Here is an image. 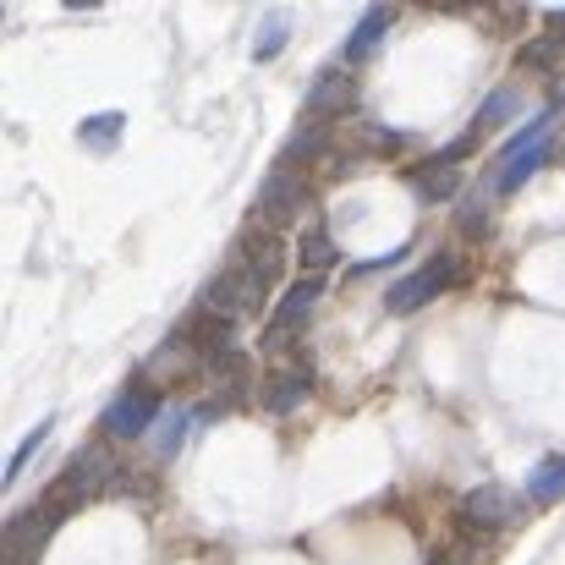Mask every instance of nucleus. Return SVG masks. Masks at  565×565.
I'll use <instances>...</instances> for the list:
<instances>
[{
	"label": "nucleus",
	"instance_id": "nucleus-24",
	"mask_svg": "<svg viewBox=\"0 0 565 565\" xmlns=\"http://www.w3.org/2000/svg\"><path fill=\"white\" fill-rule=\"evenodd\" d=\"M544 28H550V33H561V39H565V11H550V17H544Z\"/></svg>",
	"mask_w": 565,
	"mask_h": 565
},
{
	"label": "nucleus",
	"instance_id": "nucleus-4",
	"mask_svg": "<svg viewBox=\"0 0 565 565\" xmlns=\"http://www.w3.org/2000/svg\"><path fill=\"white\" fill-rule=\"evenodd\" d=\"M247 286H253V297L264 302V291L269 286H280V275H286V247L269 236V231H247L242 242H236V264H231Z\"/></svg>",
	"mask_w": 565,
	"mask_h": 565
},
{
	"label": "nucleus",
	"instance_id": "nucleus-18",
	"mask_svg": "<svg viewBox=\"0 0 565 565\" xmlns=\"http://www.w3.org/2000/svg\"><path fill=\"white\" fill-rule=\"evenodd\" d=\"M188 423H192L188 406H171V412L160 417V428H154V456H160V461H171V456L182 450V439H188Z\"/></svg>",
	"mask_w": 565,
	"mask_h": 565
},
{
	"label": "nucleus",
	"instance_id": "nucleus-15",
	"mask_svg": "<svg viewBox=\"0 0 565 565\" xmlns=\"http://www.w3.org/2000/svg\"><path fill=\"white\" fill-rule=\"evenodd\" d=\"M527 494H533V505H561L565 500V456H544V461L533 467Z\"/></svg>",
	"mask_w": 565,
	"mask_h": 565
},
{
	"label": "nucleus",
	"instance_id": "nucleus-7",
	"mask_svg": "<svg viewBox=\"0 0 565 565\" xmlns=\"http://www.w3.org/2000/svg\"><path fill=\"white\" fill-rule=\"evenodd\" d=\"M308 177L302 171H291V166H275L269 171V182H264V192H258V209L269 214V225H291L302 209H308Z\"/></svg>",
	"mask_w": 565,
	"mask_h": 565
},
{
	"label": "nucleus",
	"instance_id": "nucleus-8",
	"mask_svg": "<svg viewBox=\"0 0 565 565\" xmlns=\"http://www.w3.org/2000/svg\"><path fill=\"white\" fill-rule=\"evenodd\" d=\"M313 395V369L308 363H275L269 379H264V412H275V417H286V412H297L302 401Z\"/></svg>",
	"mask_w": 565,
	"mask_h": 565
},
{
	"label": "nucleus",
	"instance_id": "nucleus-22",
	"mask_svg": "<svg viewBox=\"0 0 565 565\" xmlns=\"http://www.w3.org/2000/svg\"><path fill=\"white\" fill-rule=\"evenodd\" d=\"M561 55H565V39H561V33H550V39L527 44V55H522V61H527V66H544V72H550V66H561Z\"/></svg>",
	"mask_w": 565,
	"mask_h": 565
},
{
	"label": "nucleus",
	"instance_id": "nucleus-19",
	"mask_svg": "<svg viewBox=\"0 0 565 565\" xmlns=\"http://www.w3.org/2000/svg\"><path fill=\"white\" fill-rule=\"evenodd\" d=\"M286 33H291V11H269V17L258 22V39H253V55H258V61H269V55H280V50H286Z\"/></svg>",
	"mask_w": 565,
	"mask_h": 565
},
{
	"label": "nucleus",
	"instance_id": "nucleus-21",
	"mask_svg": "<svg viewBox=\"0 0 565 565\" xmlns=\"http://www.w3.org/2000/svg\"><path fill=\"white\" fill-rule=\"evenodd\" d=\"M44 439H50V423H39V428H33V434H28V439H22V445L11 450V461H6V489H11L17 478H22V467L33 461V450H39Z\"/></svg>",
	"mask_w": 565,
	"mask_h": 565
},
{
	"label": "nucleus",
	"instance_id": "nucleus-2",
	"mask_svg": "<svg viewBox=\"0 0 565 565\" xmlns=\"http://www.w3.org/2000/svg\"><path fill=\"white\" fill-rule=\"evenodd\" d=\"M319 297H324V280H297V286L280 291V302H275V313H269V330H264V352H269V358H280L286 347H297V335L308 330Z\"/></svg>",
	"mask_w": 565,
	"mask_h": 565
},
{
	"label": "nucleus",
	"instance_id": "nucleus-11",
	"mask_svg": "<svg viewBox=\"0 0 565 565\" xmlns=\"http://www.w3.org/2000/svg\"><path fill=\"white\" fill-rule=\"evenodd\" d=\"M297 264H302V280H324V269H335V236L324 220H313L297 242Z\"/></svg>",
	"mask_w": 565,
	"mask_h": 565
},
{
	"label": "nucleus",
	"instance_id": "nucleus-13",
	"mask_svg": "<svg viewBox=\"0 0 565 565\" xmlns=\"http://www.w3.org/2000/svg\"><path fill=\"white\" fill-rule=\"evenodd\" d=\"M412 188H417L423 203H445V198H456V166L434 154V160H423V166L412 171Z\"/></svg>",
	"mask_w": 565,
	"mask_h": 565
},
{
	"label": "nucleus",
	"instance_id": "nucleus-20",
	"mask_svg": "<svg viewBox=\"0 0 565 565\" xmlns=\"http://www.w3.org/2000/svg\"><path fill=\"white\" fill-rule=\"evenodd\" d=\"M516 110H522V94H516V88H500V94H489V99L478 105V121H472V132H489V127L511 121Z\"/></svg>",
	"mask_w": 565,
	"mask_h": 565
},
{
	"label": "nucleus",
	"instance_id": "nucleus-6",
	"mask_svg": "<svg viewBox=\"0 0 565 565\" xmlns=\"http://www.w3.org/2000/svg\"><path fill=\"white\" fill-rule=\"evenodd\" d=\"M55 527H61V522H55L44 505L17 511V516L6 522V565H33L39 555H44V544H50Z\"/></svg>",
	"mask_w": 565,
	"mask_h": 565
},
{
	"label": "nucleus",
	"instance_id": "nucleus-17",
	"mask_svg": "<svg viewBox=\"0 0 565 565\" xmlns=\"http://www.w3.org/2000/svg\"><path fill=\"white\" fill-rule=\"evenodd\" d=\"M121 127H127V116L121 110H105V116H88L83 127H77V138H83V149H116V138H121Z\"/></svg>",
	"mask_w": 565,
	"mask_h": 565
},
{
	"label": "nucleus",
	"instance_id": "nucleus-9",
	"mask_svg": "<svg viewBox=\"0 0 565 565\" xmlns=\"http://www.w3.org/2000/svg\"><path fill=\"white\" fill-rule=\"evenodd\" d=\"M352 99H358V77H352V66H324V72L313 77V88H308V110H313V121L341 116Z\"/></svg>",
	"mask_w": 565,
	"mask_h": 565
},
{
	"label": "nucleus",
	"instance_id": "nucleus-1",
	"mask_svg": "<svg viewBox=\"0 0 565 565\" xmlns=\"http://www.w3.org/2000/svg\"><path fill=\"white\" fill-rule=\"evenodd\" d=\"M116 472H121V467L110 461V450H105V445H94V450H83V456H77V461H72V467H66V472H61L50 489H44V500H39V505H44L55 522H66V516H72V511H77L88 494L110 489V483H116Z\"/></svg>",
	"mask_w": 565,
	"mask_h": 565
},
{
	"label": "nucleus",
	"instance_id": "nucleus-12",
	"mask_svg": "<svg viewBox=\"0 0 565 565\" xmlns=\"http://www.w3.org/2000/svg\"><path fill=\"white\" fill-rule=\"evenodd\" d=\"M550 154H555V138L544 132L533 149H522V154L500 160V177H494V188H500V192H516L522 182H533V171H544V166H550Z\"/></svg>",
	"mask_w": 565,
	"mask_h": 565
},
{
	"label": "nucleus",
	"instance_id": "nucleus-25",
	"mask_svg": "<svg viewBox=\"0 0 565 565\" xmlns=\"http://www.w3.org/2000/svg\"><path fill=\"white\" fill-rule=\"evenodd\" d=\"M434 565H461V561H434Z\"/></svg>",
	"mask_w": 565,
	"mask_h": 565
},
{
	"label": "nucleus",
	"instance_id": "nucleus-16",
	"mask_svg": "<svg viewBox=\"0 0 565 565\" xmlns=\"http://www.w3.org/2000/svg\"><path fill=\"white\" fill-rule=\"evenodd\" d=\"M324 143H330V127H324V121H313V127L302 121V127L291 132V143L280 149V166H291V171H297V166L319 160V154H324Z\"/></svg>",
	"mask_w": 565,
	"mask_h": 565
},
{
	"label": "nucleus",
	"instance_id": "nucleus-23",
	"mask_svg": "<svg viewBox=\"0 0 565 565\" xmlns=\"http://www.w3.org/2000/svg\"><path fill=\"white\" fill-rule=\"evenodd\" d=\"M149 489H154V483H149V478H138V472H127V467H121V472H116V483H110V494H127V500H132V494H149Z\"/></svg>",
	"mask_w": 565,
	"mask_h": 565
},
{
	"label": "nucleus",
	"instance_id": "nucleus-5",
	"mask_svg": "<svg viewBox=\"0 0 565 565\" xmlns=\"http://www.w3.org/2000/svg\"><path fill=\"white\" fill-rule=\"evenodd\" d=\"M154 417H160V395L149 384H132L127 395H116L105 406V434L110 439H138V434L154 428Z\"/></svg>",
	"mask_w": 565,
	"mask_h": 565
},
{
	"label": "nucleus",
	"instance_id": "nucleus-3",
	"mask_svg": "<svg viewBox=\"0 0 565 565\" xmlns=\"http://www.w3.org/2000/svg\"><path fill=\"white\" fill-rule=\"evenodd\" d=\"M456 275H461V264H456L450 253H434L423 269L401 275V280L384 291V308H390V313H417V308H428V302H434V297L456 280Z\"/></svg>",
	"mask_w": 565,
	"mask_h": 565
},
{
	"label": "nucleus",
	"instance_id": "nucleus-14",
	"mask_svg": "<svg viewBox=\"0 0 565 565\" xmlns=\"http://www.w3.org/2000/svg\"><path fill=\"white\" fill-rule=\"evenodd\" d=\"M390 17H395L390 6H369V11H363V22H358V28H352V39H347V61H369V55H374V44L384 39Z\"/></svg>",
	"mask_w": 565,
	"mask_h": 565
},
{
	"label": "nucleus",
	"instance_id": "nucleus-10",
	"mask_svg": "<svg viewBox=\"0 0 565 565\" xmlns=\"http://www.w3.org/2000/svg\"><path fill=\"white\" fill-rule=\"evenodd\" d=\"M505 522H511V500H505L500 483L467 489V500H461V527H467V533H494V527H505Z\"/></svg>",
	"mask_w": 565,
	"mask_h": 565
}]
</instances>
